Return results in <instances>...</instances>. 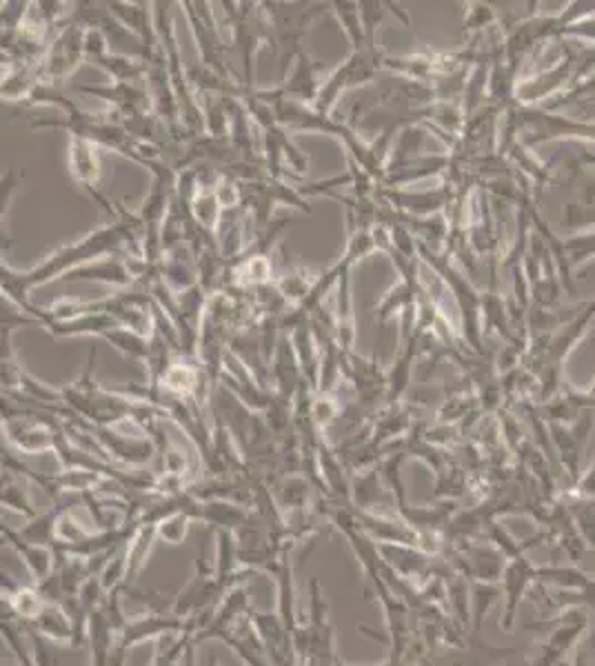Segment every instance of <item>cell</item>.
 Returning <instances> with one entry per match:
<instances>
[{"instance_id": "10", "label": "cell", "mask_w": 595, "mask_h": 666, "mask_svg": "<svg viewBox=\"0 0 595 666\" xmlns=\"http://www.w3.org/2000/svg\"><path fill=\"white\" fill-rule=\"evenodd\" d=\"M194 517L209 527H215L218 531L236 534L249 521L252 511L245 504L232 500H207V502H196Z\"/></svg>"}, {"instance_id": "3", "label": "cell", "mask_w": 595, "mask_h": 666, "mask_svg": "<svg viewBox=\"0 0 595 666\" xmlns=\"http://www.w3.org/2000/svg\"><path fill=\"white\" fill-rule=\"evenodd\" d=\"M588 624L591 618L582 609L567 611L558 620V627H553L551 635L538 646L529 666H564L571 651L584 640Z\"/></svg>"}, {"instance_id": "13", "label": "cell", "mask_w": 595, "mask_h": 666, "mask_svg": "<svg viewBox=\"0 0 595 666\" xmlns=\"http://www.w3.org/2000/svg\"><path fill=\"white\" fill-rule=\"evenodd\" d=\"M65 509H71V504H67V506L54 504L49 511L34 515L32 521H27V525L19 531L21 538H25L27 542H34V545L54 547L56 536H58V521H60V515H62Z\"/></svg>"}, {"instance_id": "11", "label": "cell", "mask_w": 595, "mask_h": 666, "mask_svg": "<svg viewBox=\"0 0 595 666\" xmlns=\"http://www.w3.org/2000/svg\"><path fill=\"white\" fill-rule=\"evenodd\" d=\"M27 629L56 644H65L67 649H73V640H77V629H73V620L65 605H47Z\"/></svg>"}, {"instance_id": "15", "label": "cell", "mask_w": 595, "mask_h": 666, "mask_svg": "<svg viewBox=\"0 0 595 666\" xmlns=\"http://www.w3.org/2000/svg\"><path fill=\"white\" fill-rule=\"evenodd\" d=\"M0 500H3V509L21 513L27 517V521H32L34 515H38V511L32 504L25 480H21V474H16V471H10V469L3 471V495H0Z\"/></svg>"}, {"instance_id": "14", "label": "cell", "mask_w": 595, "mask_h": 666, "mask_svg": "<svg viewBox=\"0 0 595 666\" xmlns=\"http://www.w3.org/2000/svg\"><path fill=\"white\" fill-rule=\"evenodd\" d=\"M504 598L500 582H471V631L480 633L491 609Z\"/></svg>"}, {"instance_id": "6", "label": "cell", "mask_w": 595, "mask_h": 666, "mask_svg": "<svg viewBox=\"0 0 595 666\" xmlns=\"http://www.w3.org/2000/svg\"><path fill=\"white\" fill-rule=\"evenodd\" d=\"M191 624H198V620H183L178 616L170 614H147L140 618H131L125 622V627L118 633V644L125 646L127 651L131 646H138L149 640H161L170 633H183Z\"/></svg>"}, {"instance_id": "22", "label": "cell", "mask_w": 595, "mask_h": 666, "mask_svg": "<svg viewBox=\"0 0 595 666\" xmlns=\"http://www.w3.org/2000/svg\"><path fill=\"white\" fill-rule=\"evenodd\" d=\"M336 666H360V664H349L347 659H342V657L338 655ZM364 666H400V664H398V662H394L392 657H387V659H385V662H381V664H364Z\"/></svg>"}, {"instance_id": "21", "label": "cell", "mask_w": 595, "mask_h": 666, "mask_svg": "<svg viewBox=\"0 0 595 666\" xmlns=\"http://www.w3.org/2000/svg\"><path fill=\"white\" fill-rule=\"evenodd\" d=\"M125 655H127V649L120 646V644L116 642V649H114V653H112L107 666H125Z\"/></svg>"}, {"instance_id": "5", "label": "cell", "mask_w": 595, "mask_h": 666, "mask_svg": "<svg viewBox=\"0 0 595 666\" xmlns=\"http://www.w3.org/2000/svg\"><path fill=\"white\" fill-rule=\"evenodd\" d=\"M500 584L504 591V611L500 616V627L504 631H511L517 620L520 605H523L529 588L540 584V564L536 566L527 556L509 560Z\"/></svg>"}, {"instance_id": "20", "label": "cell", "mask_w": 595, "mask_h": 666, "mask_svg": "<svg viewBox=\"0 0 595 666\" xmlns=\"http://www.w3.org/2000/svg\"><path fill=\"white\" fill-rule=\"evenodd\" d=\"M573 500H595V460L580 474L578 482L571 487Z\"/></svg>"}, {"instance_id": "8", "label": "cell", "mask_w": 595, "mask_h": 666, "mask_svg": "<svg viewBox=\"0 0 595 666\" xmlns=\"http://www.w3.org/2000/svg\"><path fill=\"white\" fill-rule=\"evenodd\" d=\"M3 540L25 562V566L32 573L36 584L45 582L47 577H51L56 573V569H58V553H56L54 547L27 542L25 538H21L19 531H14V529H10L5 525H3Z\"/></svg>"}, {"instance_id": "18", "label": "cell", "mask_w": 595, "mask_h": 666, "mask_svg": "<svg viewBox=\"0 0 595 666\" xmlns=\"http://www.w3.org/2000/svg\"><path fill=\"white\" fill-rule=\"evenodd\" d=\"M191 523H194V515L187 513V511L170 513L167 517H163V521L156 525V536H159V540L178 547V545H183L187 540Z\"/></svg>"}, {"instance_id": "19", "label": "cell", "mask_w": 595, "mask_h": 666, "mask_svg": "<svg viewBox=\"0 0 595 666\" xmlns=\"http://www.w3.org/2000/svg\"><path fill=\"white\" fill-rule=\"evenodd\" d=\"M196 631H198V624H191L187 631H183V633L174 640L172 646H167V649L161 646V649L156 651V655H154L152 666H176L178 659H180V655L185 653V649H189V646L194 644Z\"/></svg>"}, {"instance_id": "16", "label": "cell", "mask_w": 595, "mask_h": 666, "mask_svg": "<svg viewBox=\"0 0 595 666\" xmlns=\"http://www.w3.org/2000/svg\"><path fill=\"white\" fill-rule=\"evenodd\" d=\"M278 489V502L282 509H303L307 506L310 500V480L303 478L301 474H291V476H282V480H278L276 484Z\"/></svg>"}, {"instance_id": "4", "label": "cell", "mask_w": 595, "mask_h": 666, "mask_svg": "<svg viewBox=\"0 0 595 666\" xmlns=\"http://www.w3.org/2000/svg\"><path fill=\"white\" fill-rule=\"evenodd\" d=\"M69 174L79 187H83L109 215L118 218V209L98 191L101 187V163L98 144L85 138H69Z\"/></svg>"}, {"instance_id": "9", "label": "cell", "mask_w": 595, "mask_h": 666, "mask_svg": "<svg viewBox=\"0 0 595 666\" xmlns=\"http://www.w3.org/2000/svg\"><path fill=\"white\" fill-rule=\"evenodd\" d=\"M3 603L8 605L10 616L16 622H21L23 627H30L43 614V609L49 605L43 598L38 586L14 584L12 577L5 571H3Z\"/></svg>"}, {"instance_id": "12", "label": "cell", "mask_w": 595, "mask_h": 666, "mask_svg": "<svg viewBox=\"0 0 595 666\" xmlns=\"http://www.w3.org/2000/svg\"><path fill=\"white\" fill-rule=\"evenodd\" d=\"M549 433L551 440L558 449V458L562 463V467L567 469V474L573 478V484L580 478V458H582V449H584V440H580L571 427L564 424H549Z\"/></svg>"}, {"instance_id": "7", "label": "cell", "mask_w": 595, "mask_h": 666, "mask_svg": "<svg viewBox=\"0 0 595 666\" xmlns=\"http://www.w3.org/2000/svg\"><path fill=\"white\" fill-rule=\"evenodd\" d=\"M517 653V646H493L480 638V633L469 631L460 646H452L444 653L446 666H498Z\"/></svg>"}, {"instance_id": "17", "label": "cell", "mask_w": 595, "mask_h": 666, "mask_svg": "<svg viewBox=\"0 0 595 666\" xmlns=\"http://www.w3.org/2000/svg\"><path fill=\"white\" fill-rule=\"evenodd\" d=\"M467 8H469V12L465 19V34L469 36V40L502 27L500 16L495 14V10L489 3H469Z\"/></svg>"}, {"instance_id": "2", "label": "cell", "mask_w": 595, "mask_h": 666, "mask_svg": "<svg viewBox=\"0 0 595 666\" xmlns=\"http://www.w3.org/2000/svg\"><path fill=\"white\" fill-rule=\"evenodd\" d=\"M336 629L329 618V603L318 577L310 582V614L305 622V646L301 666H336Z\"/></svg>"}, {"instance_id": "1", "label": "cell", "mask_w": 595, "mask_h": 666, "mask_svg": "<svg viewBox=\"0 0 595 666\" xmlns=\"http://www.w3.org/2000/svg\"><path fill=\"white\" fill-rule=\"evenodd\" d=\"M140 227L144 225L136 213H127L125 209H118V218L116 222H112V225L96 230L94 234L85 236L79 243L60 247L45 262H40L30 271L16 273L8 265H3V269H0V273H3V293H8V299L23 309L25 305H30L27 295L34 287L49 282L60 273H69L73 269L85 267L92 260L96 262L107 254L142 258V241L138 238Z\"/></svg>"}, {"instance_id": "23", "label": "cell", "mask_w": 595, "mask_h": 666, "mask_svg": "<svg viewBox=\"0 0 595 666\" xmlns=\"http://www.w3.org/2000/svg\"><path fill=\"white\" fill-rule=\"evenodd\" d=\"M586 394H588V398H591L593 405H595V381H593V385L586 389Z\"/></svg>"}]
</instances>
